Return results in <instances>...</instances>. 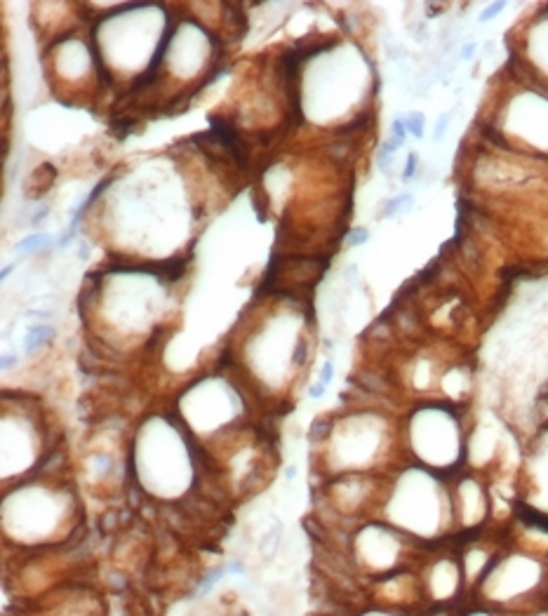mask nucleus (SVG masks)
Here are the masks:
<instances>
[{
	"label": "nucleus",
	"instance_id": "obj_9",
	"mask_svg": "<svg viewBox=\"0 0 548 616\" xmlns=\"http://www.w3.org/2000/svg\"><path fill=\"white\" fill-rule=\"evenodd\" d=\"M414 174H417V155L412 153V155L407 158V167H405V174H402V179L407 181V179H412Z\"/></svg>",
	"mask_w": 548,
	"mask_h": 616
},
{
	"label": "nucleus",
	"instance_id": "obj_5",
	"mask_svg": "<svg viewBox=\"0 0 548 616\" xmlns=\"http://www.w3.org/2000/svg\"><path fill=\"white\" fill-rule=\"evenodd\" d=\"M405 202H412V195H400V198H393L391 202H386V210H384V216H396L400 212V207Z\"/></svg>",
	"mask_w": 548,
	"mask_h": 616
},
{
	"label": "nucleus",
	"instance_id": "obj_13",
	"mask_svg": "<svg viewBox=\"0 0 548 616\" xmlns=\"http://www.w3.org/2000/svg\"><path fill=\"white\" fill-rule=\"evenodd\" d=\"M12 365H17V358H12V355H7V358L2 360V367L7 370V367H12Z\"/></svg>",
	"mask_w": 548,
	"mask_h": 616
},
{
	"label": "nucleus",
	"instance_id": "obj_14",
	"mask_svg": "<svg viewBox=\"0 0 548 616\" xmlns=\"http://www.w3.org/2000/svg\"><path fill=\"white\" fill-rule=\"evenodd\" d=\"M87 252H90V247H87V245H83V249H80V256L85 259V256H87Z\"/></svg>",
	"mask_w": 548,
	"mask_h": 616
},
{
	"label": "nucleus",
	"instance_id": "obj_12",
	"mask_svg": "<svg viewBox=\"0 0 548 616\" xmlns=\"http://www.w3.org/2000/svg\"><path fill=\"white\" fill-rule=\"evenodd\" d=\"M473 52H475V43L466 45V47L461 50V59H471V57H473Z\"/></svg>",
	"mask_w": 548,
	"mask_h": 616
},
{
	"label": "nucleus",
	"instance_id": "obj_2",
	"mask_svg": "<svg viewBox=\"0 0 548 616\" xmlns=\"http://www.w3.org/2000/svg\"><path fill=\"white\" fill-rule=\"evenodd\" d=\"M52 337H54L52 327H31V330H29V337H26V343H24V351L26 353L35 351L38 346H43L45 341H50Z\"/></svg>",
	"mask_w": 548,
	"mask_h": 616
},
{
	"label": "nucleus",
	"instance_id": "obj_6",
	"mask_svg": "<svg viewBox=\"0 0 548 616\" xmlns=\"http://www.w3.org/2000/svg\"><path fill=\"white\" fill-rule=\"evenodd\" d=\"M450 118H452V113H442V116H440L438 125H435V134H433V139H435V141H440V139H442L445 129H447V125H450Z\"/></svg>",
	"mask_w": 548,
	"mask_h": 616
},
{
	"label": "nucleus",
	"instance_id": "obj_3",
	"mask_svg": "<svg viewBox=\"0 0 548 616\" xmlns=\"http://www.w3.org/2000/svg\"><path fill=\"white\" fill-rule=\"evenodd\" d=\"M47 235L45 233H38V235H31V238H26V240H22V243L17 245L14 249L19 252V254H24V252H38V249H43L45 245H47Z\"/></svg>",
	"mask_w": 548,
	"mask_h": 616
},
{
	"label": "nucleus",
	"instance_id": "obj_1",
	"mask_svg": "<svg viewBox=\"0 0 548 616\" xmlns=\"http://www.w3.org/2000/svg\"><path fill=\"white\" fill-rule=\"evenodd\" d=\"M193 139H198V141H203V139L207 141V139H210V141H216V144L226 146V149L236 155V160L240 165H245V160H247L245 146H243V141L238 139L236 127H233L228 120H224V118H210V132L195 134Z\"/></svg>",
	"mask_w": 548,
	"mask_h": 616
},
{
	"label": "nucleus",
	"instance_id": "obj_7",
	"mask_svg": "<svg viewBox=\"0 0 548 616\" xmlns=\"http://www.w3.org/2000/svg\"><path fill=\"white\" fill-rule=\"evenodd\" d=\"M405 132H407V123L398 118V120L393 123V139H398L400 144H402V141H405Z\"/></svg>",
	"mask_w": 548,
	"mask_h": 616
},
{
	"label": "nucleus",
	"instance_id": "obj_8",
	"mask_svg": "<svg viewBox=\"0 0 548 616\" xmlns=\"http://www.w3.org/2000/svg\"><path fill=\"white\" fill-rule=\"evenodd\" d=\"M367 238H369V233H367L365 228H355V231H351V235H348L351 245H363V243H367Z\"/></svg>",
	"mask_w": 548,
	"mask_h": 616
},
{
	"label": "nucleus",
	"instance_id": "obj_10",
	"mask_svg": "<svg viewBox=\"0 0 548 616\" xmlns=\"http://www.w3.org/2000/svg\"><path fill=\"white\" fill-rule=\"evenodd\" d=\"M501 10H504V2H494L492 7H487V10L480 14V22H489V19L494 17L496 12H501Z\"/></svg>",
	"mask_w": 548,
	"mask_h": 616
},
{
	"label": "nucleus",
	"instance_id": "obj_4",
	"mask_svg": "<svg viewBox=\"0 0 548 616\" xmlns=\"http://www.w3.org/2000/svg\"><path fill=\"white\" fill-rule=\"evenodd\" d=\"M405 123H407V129H409V132H412V134H414L417 139L424 137V116H421V113H412V116H409Z\"/></svg>",
	"mask_w": 548,
	"mask_h": 616
},
{
	"label": "nucleus",
	"instance_id": "obj_11",
	"mask_svg": "<svg viewBox=\"0 0 548 616\" xmlns=\"http://www.w3.org/2000/svg\"><path fill=\"white\" fill-rule=\"evenodd\" d=\"M332 372H334L332 362H325V367H323V374H320V381H318V383H323L325 388H327V383H330V379H332Z\"/></svg>",
	"mask_w": 548,
	"mask_h": 616
}]
</instances>
